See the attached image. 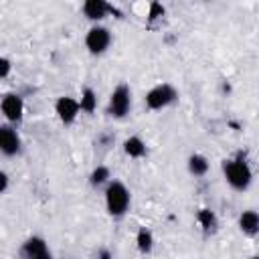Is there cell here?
Listing matches in <instances>:
<instances>
[{
  "label": "cell",
  "mask_w": 259,
  "mask_h": 259,
  "mask_svg": "<svg viewBox=\"0 0 259 259\" xmlns=\"http://www.w3.org/2000/svg\"><path fill=\"white\" fill-rule=\"evenodd\" d=\"M188 172L192 176H204L208 172V160L202 154H192L188 158Z\"/></svg>",
  "instance_id": "14"
},
{
  "label": "cell",
  "mask_w": 259,
  "mask_h": 259,
  "mask_svg": "<svg viewBox=\"0 0 259 259\" xmlns=\"http://www.w3.org/2000/svg\"><path fill=\"white\" fill-rule=\"evenodd\" d=\"M99 259H111V253H109L107 249H101V251H99Z\"/></svg>",
  "instance_id": "21"
},
{
  "label": "cell",
  "mask_w": 259,
  "mask_h": 259,
  "mask_svg": "<svg viewBox=\"0 0 259 259\" xmlns=\"http://www.w3.org/2000/svg\"><path fill=\"white\" fill-rule=\"evenodd\" d=\"M130 190L119 180H109L105 186V206L111 217H123L130 208Z\"/></svg>",
  "instance_id": "2"
},
{
  "label": "cell",
  "mask_w": 259,
  "mask_h": 259,
  "mask_svg": "<svg viewBox=\"0 0 259 259\" xmlns=\"http://www.w3.org/2000/svg\"><path fill=\"white\" fill-rule=\"evenodd\" d=\"M77 101H79L81 111H85V113H93L97 109V93L91 87H85L81 91V99H77Z\"/></svg>",
  "instance_id": "13"
},
{
  "label": "cell",
  "mask_w": 259,
  "mask_h": 259,
  "mask_svg": "<svg viewBox=\"0 0 259 259\" xmlns=\"http://www.w3.org/2000/svg\"><path fill=\"white\" fill-rule=\"evenodd\" d=\"M10 71H12V63H10V59L0 57V79L8 77V75H10Z\"/></svg>",
  "instance_id": "19"
},
{
  "label": "cell",
  "mask_w": 259,
  "mask_h": 259,
  "mask_svg": "<svg viewBox=\"0 0 259 259\" xmlns=\"http://www.w3.org/2000/svg\"><path fill=\"white\" fill-rule=\"evenodd\" d=\"M196 219H198V223L202 225V229H204V231H212V229H214V225H217V219H214L212 210H208V208L198 210Z\"/></svg>",
  "instance_id": "17"
},
{
  "label": "cell",
  "mask_w": 259,
  "mask_h": 259,
  "mask_svg": "<svg viewBox=\"0 0 259 259\" xmlns=\"http://www.w3.org/2000/svg\"><path fill=\"white\" fill-rule=\"evenodd\" d=\"M136 245H138L140 253H150L152 247H154V235H152V231L146 229V227H142L138 231V235H136Z\"/></svg>",
  "instance_id": "15"
},
{
  "label": "cell",
  "mask_w": 259,
  "mask_h": 259,
  "mask_svg": "<svg viewBox=\"0 0 259 259\" xmlns=\"http://www.w3.org/2000/svg\"><path fill=\"white\" fill-rule=\"evenodd\" d=\"M251 259H257V257H251Z\"/></svg>",
  "instance_id": "23"
},
{
  "label": "cell",
  "mask_w": 259,
  "mask_h": 259,
  "mask_svg": "<svg viewBox=\"0 0 259 259\" xmlns=\"http://www.w3.org/2000/svg\"><path fill=\"white\" fill-rule=\"evenodd\" d=\"M0 111L2 115L10 121V123H18L22 121V115H24V103H22V97L16 95V93H6L0 101Z\"/></svg>",
  "instance_id": "6"
},
{
  "label": "cell",
  "mask_w": 259,
  "mask_h": 259,
  "mask_svg": "<svg viewBox=\"0 0 259 259\" xmlns=\"http://www.w3.org/2000/svg\"><path fill=\"white\" fill-rule=\"evenodd\" d=\"M123 152H125L130 158H142V156H146V144H144L142 138L130 136V138L123 142Z\"/></svg>",
  "instance_id": "12"
},
{
  "label": "cell",
  "mask_w": 259,
  "mask_h": 259,
  "mask_svg": "<svg viewBox=\"0 0 259 259\" xmlns=\"http://www.w3.org/2000/svg\"><path fill=\"white\" fill-rule=\"evenodd\" d=\"M115 14L117 10L111 6V4H107L105 0H87L85 4H83V14L89 18V20H101V18H105L107 14Z\"/></svg>",
  "instance_id": "9"
},
{
  "label": "cell",
  "mask_w": 259,
  "mask_h": 259,
  "mask_svg": "<svg viewBox=\"0 0 259 259\" xmlns=\"http://www.w3.org/2000/svg\"><path fill=\"white\" fill-rule=\"evenodd\" d=\"M79 111H81V107H79V101L75 97L63 95L55 101V113L63 123H73L77 119Z\"/></svg>",
  "instance_id": "8"
},
{
  "label": "cell",
  "mask_w": 259,
  "mask_h": 259,
  "mask_svg": "<svg viewBox=\"0 0 259 259\" xmlns=\"http://www.w3.org/2000/svg\"><path fill=\"white\" fill-rule=\"evenodd\" d=\"M178 99V91L170 85V83H160L156 87H152L148 93H146V107L152 109V111H158V109H164L168 107L170 103H174Z\"/></svg>",
  "instance_id": "4"
},
{
  "label": "cell",
  "mask_w": 259,
  "mask_h": 259,
  "mask_svg": "<svg viewBox=\"0 0 259 259\" xmlns=\"http://www.w3.org/2000/svg\"><path fill=\"white\" fill-rule=\"evenodd\" d=\"M6 188H8V174L4 170H0V194L6 192Z\"/></svg>",
  "instance_id": "20"
},
{
  "label": "cell",
  "mask_w": 259,
  "mask_h": 259,
  "mask_svg": "<svg viewBox=\"0 0 259 259\" xmlns=\"http://www.w3.org/2000/svg\"><path fill=\"white\" fill-rule=\"evenodd\" d=\"M130 109H132V89H130V85L119 83V85L111 91V95H109L107 113H109L111 117L121 119V117H125V115L130 113Z\"/></svg>",
  "instance_id": "3"
},
{
  "label": "cell",
  "mask_w": 259,
  "mask_h": 259,
  "mask_svg": "<svg viewBox=\"0 0 259 259\" xmlns=\"http://www.w3.org/2000/svg\"><path fill=\"white\" fill-rule=\"evenodd\" d=\"M239 229L245 235L255 237L259 233V214H257V210H251V208L249 210H243L239 214Z\"/></svg>",
  "instance_id": "10"
},
{
  "label": "cell",
  "mask_w": 259,
  "mask_h": 259,
  "mask_svg": "<svg viewBox=\"0 0 259 259\" xmlns=\"http://www.w3.org/2000/svg\"><path fill=\"white\" fill-rule=\"evenodd\" d=\"M111 45V32L107 26H101V24H95L87 30L85 34V47L91 55H101L109 49Z\"/></svg>",
  "instance_id": "5"
},
{
  "label": "cell",
  "mask_w": 259,
  "mask_h": 259,
  "mask_svg": "<svg viewBox=\"0 0 259 259\" xmlns=\"http://www.w3.org/2000/svg\"><path fill=\"white\" fill-rule=\"evenodd\" d=\"M36 259H53V255H51V253L47 251V253H42V255H38Z\"/></svg>",
  "instance_id": "22"
},
{
  "label": "cell",
  "mask_w": 259,
  "mask_h": 259,
  "mask_svg": "<svg viewBox=\"0 0 259 259\" xmlns=\"http://www.w3.org/2000/svg\"><path fill=\"white\" fill-rule=\"evenodd\" d=\"M89 182H91V186H103V184H107L109 182V168L107 166H97V168H93V172L89 174Z\"/></svg>",
  "instance_id": "16"
},
{
  "label": "cell",
  "mask_w": 259,
  "mask_h": 259,
  "mask_svg": "<svg viewBox=\"0 0 259 259\" xmlns=\"http://www.w3.org/2000/svg\"><path fill=\"white\" fill-rule=\"evenodd\" d=\"M20 146H22V142H20L18 132L12 125L2 123L0 125V152L4 156H16L20 152Z\"/></svg>",
  "instance_id": "7"
},
{
  "label": "cell",
  "mask_w": 259,
  "mask_h": 259,
  "mask_svg": "<svg viewBox=\"0 0 259 259\" xmlns=\"http://www.w3.org/2000/svg\"><path fill=\"white\" fill-rule=\"evenodd\" d=\"M223 174L227 178V182L235 188V190H247L251 180H253V172H251V166L249 162L239 154L231 160H225L223 162Z\"/></svg>",
  "instance_id": "1"
},
{
  "label": "cell",
  "mask_w": 259,
  "mask_h": 259,
  "mask_svg": "<svg viewBox=\"0 0 259 259\" xmlns=\"http://www.w3.org/2000/svg\"><path fill=\"white\" fill-rule=\"evenodd\" d=\"M47 251H49V247H47L45 239H40V237H30V239L22 245V257H24V259H36L38 255H42V253H47Z\"/></svg>",
  "instance_id": "11"
},
{
  "label": "cell",
  "mask_w": 259,
  "mask_h": 259,
  "mask_svg": "<svg viewBox=\"0 0 259 259\" xmlns=\"http://www.w3.org/2000/svg\"><path fill=\"white\" fill-rule=\"evenodd\" d=\"M164 6L160 4V2H152L150 4V12H148V20H156V18H160V16H164Z\"/></svg>",
  "instance_id": "18"
}]
</instances>
